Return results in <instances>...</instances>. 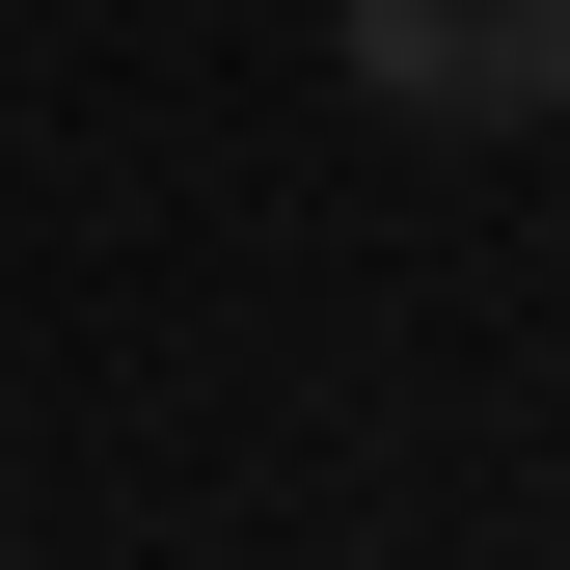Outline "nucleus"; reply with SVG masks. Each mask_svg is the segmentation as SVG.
I'll return each instance as SVG.
<instances>
[{
	"label": "nucleus",
	"instance_id": "obj_1",
	"mask_svg": "<svg viewBox=\"0 0 570 570\" xmlns=\"http://www.w3.org/2000/svg\"><path fill=\"white\" fill-rule=\"evenodd\" d=\"M326 55L407 136H570V0H326Z\"/></svg>",
	"mask_w": 570,
	"mask_h": 570
}]
</instances>
